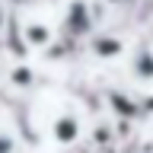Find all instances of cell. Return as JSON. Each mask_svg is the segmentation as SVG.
<instances>
[{"instance_id":"8992f818","label":"cell","mask_w":153,"mask_h":153,"mask_svg":"<svg viewBox=\"0 0 153 153\" xmlns=\"http://www.w3.org/2000/svg\"><path fill=\"white\" fill-rule=\"evenodd\" d=\"M0 153H13V140L7 134H0Z\"/></svg>"},{"instance_id":"7a4b0ae2","label":"cell","mask_w":153,"mask_h":153,"mask_svg":"<svg viewBox=\"0 0 153 153\" xmlns=\"http://www.w3.org/2000/svg\"><path fill=\"white\" fill-rule=\"evenodd\" d=\"M121 48L124 45L118 42V38H96V54H102V57H115Z\"/></svg>"},{"instance_id":"3957f363","label":"cell","mask_w":153,"mask_h":153,"mask_svg":"<svg viewBox=\"0 0 153 153\" xmlns=\"http://www.w3.org/2000/svg\"><path fill=\"white\" fill-rule=\"evenodd\" d=\"M137 74H140V76H153V54H150V51L140 54V61H137Z\"/></svg>"},{"instance_id":"6da1fadb","label":"cell","mask_w":153,"mask_h":153,"mask_svg":"<svg viewBox=\"0 0 153 153\" xmlns=\"http://www.w3.org/2000/svg\"><path fill=\"white\" fill-rule=\"evenodd\" d=\"M51 134H54L57 143H74L76 137H80V121H76V115H61L54 121V128H51Z\"/></svg>"},{"instance_id":"277c9868","label":"cell","mask_w":153,"mask_h":153,"mask_svg":"<svg viewBox=\"0 0 153 153\" xmlns=\"http://www.w3.org/2000/svg\"><path fill=\"white\" fill-rule=\"evenodd\" d=\"M13 83L16 86H29L32 83V70H29V67H16V70H13Z\"/></svg>"},{"instance_id":"5b68a950","label":"cell","mask_w":153,"mask_h":153,"mask_svg":"<svg viewBox=\"0 0 153 153\" xmlns=\"http://www.w3.org/2000/svg\"><path fill=\"white\" fill-rule=\"evenodd\" d=\"M29 38H32V42H48V32H45L42 26L32 22V26H29Z\"/></svg>"}]
</instances>
